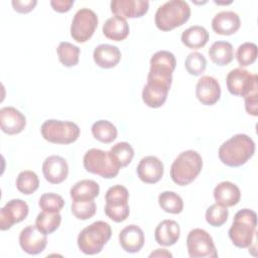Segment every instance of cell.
Segmentation results:
<instances>
[{"label":"cell","instance_id":"obj_1","mask_svg":"<svg viewBox=\"0 0 258 258\" xmlns=\"http://www.w3.org/2000/svg\"><path fill=\"white\" fill-rule=\"evenodd\" d=\"M255 152L253 139L246 134H236L226 140L219 148L220 160L227 166L237 167L245 164Z\"/></svg>","mask_w":258,"mask_h":258},{"label":"cell","instance_id":"obj_2","mask_svg":"<svg viewBox=\"0 0 258 258\" xmlns=\"http://www.w3.org/2000/svg\"><path fill=\"white\" fill-rule=\"evenodd\" d=\"M203 168V158L195 150H185L177 155L170 166V177L177 185H187L192 182Z\"/></svg>","mask_w":258,"mask_h":258},{"label":"cell","instance_id":"obj_3","mask_svg":"<svg viewBox=\"0 0 258 258\" xmlns=\"http://www.w3.org/2000/svg\"><path fill=\"white\" fill-rule=\"evenodd\" d=\"M257 215L253 210L242 209L238 211L229 229V238L238 248H248L253 243L256 234Z\"/></svg>","mask_w":258,"mask_h":258},{"label":"cell","instance_id":"obj_4","mask_svg":"<svg viewBox=\"0 0 258 258\" xmlns=\"http://www.w3.org/2000/svg\"><path fill=\"white\" fill-rule=\"evenodd\" d=\"M190 16V7L183 0H170L160 5L154 17L155 25L162 31H169L184 24Z\"/></svg>","mask_w":258,"mask_h":258},{"label":"cell","instance_id":"obj_5","mask_svg":"<svg viewBox=\"0 0 258 258\" xmlns=\"http://www.w3.org/2000/svg\"><path fill=\"white\" fill-rule=\"evenodd\" d=\"M112 229L104 221H96L84 228L78 236V247L86 255H95L102 251L110 240Z\"/></svg>","mask_w":258,"mask_h":258},{"label":"cell","instance_id":"obj_6","mask_svg":"<svg viewBox=\"0 0 258 258\" xmlns=\"http://www.w3.org/2000/svg\"><path fill=\"white\" fill-rule=\"evenodd\" d=\"M83 163L88 172L108 179L117 176L121 168L110 151L97 148H91L85 153Z\"/></svg>","mask_w":258,"mask_h":258},{"label":"cell","instance_id":"obj_7","mask_svg":"<svg viewBox=\"0 0 258 258\" xmlns=\"http://www.w3.org/2000/svg\"><path fill=\"white\" fill-rule=\"evenodd\" d=\"M40 132L46 141L54 144H70L80 136V127L71 121L49 119L42 123Z\"/></svg>","mask_w":258,"mask_h":258},{"label":"cell","instance_id":"obj_8","mask_svg":"<svg viewBox=\"0 0 258 258\" xmlns=\"http://www.w3.org/2000/svg\"><path fill=\"white\" fill-rule=\"evenodd\" d=\"M128 200L129 192L125 186L116 184L109 187L105 195V214L107 217L116 223L125 221L130 214Z\"/></svg>","mask_w":258,"mask_h":258},{"label":"cell","instance_id":"obj_9","mask_svg":"<svg viewBox=\"0 0 258 258\" xmlns=\"http://www.w3.org/2000/svg\"><path fill=\"white\" fill-rule=\"evenodd\" d=\"M176 66V59L168 50L156 51L150 58V70L147 81H155L171 86L172 73Z\"/></svg>","mask_w":258,"mask_h":258},{"label":"cell","instance_id":"obj_10","mask_svg":"<svg viewBox=\"0 0 258 258\" xmlns=\"http://www.w3.org/2000/svg\"><path fill=\"white\" fill-rule=\"evenodd\" d=\"M186 247L190 258H217L212 236L204 229H192L186 237Z\"/></svg>","mask_w":258,"mask_h":258},{"label":"cell","instance_id":"obj_11","mask_svg":"<svg viewBox=\"0 0 258 258\" xmlns=\"http://www.w3.org/2000/svg\"><path fill=\"white\" fill-rule=\"evenodd\" d=\"M98 26L97 14L89 8L79 9L71 24V36L78 42L88 41Z\"/></svg>","mask_w":258,"mask_h":258},{"label":"cell","instance_id":"obj_12","mask_svg":"<svg viewBox=\"0 0 258 258\" xmlns=\"http://www.w3.org/2000/svg\"><path fill=\"white\" fill-rule=\"evenodd\" d=\"M226 84L230 94L244 98L254 89H258V76L244 69L237 68L229 72Z\"/></svg>","mask_w":258,"mask_h":258},{"label":"cell","instance_id":"obj_13","mask_svg":"<svg viewBox=\"0 0 258 258\" xmlns=\"http://www.w3.org/2000/svg\"><path fill=\"white\" fill-rule=\"evenodd\" d=\"M29 212L26 202L20 199L10 200L0 210V229L9 230L14 224L23 221Z\"/></svg>","mask_w":258,"mask_h":258},{"label":"cell","instance_id":"obj_14","mask_svg":"<svg viewBox=\"0 0 258 258\" xmlns=\"http://www.w3.org/2000/svg\"><path fill=\"white\" fill-rule=\"evenodd\" d=\"M46 244V235L40 232L35 225L25 227L19 234V245L21 249L29 255L41 253L45 249Z\"/></svg>","mask_w":258,"mask_h":258},{"label":"cell","instance_id":"obj_15","mask_svg":"<svg viewBox=\"0 0 258 258\" xmlns=\"http://www.w3.org/2000/svg\"><path fill=\"white\" fill-rule=\"evenodd\" d=\"M111 11L117 16L126 18H139L147 13L149 2L146 0H113Z\"/></svg>","mask_w":258,"mask_h":258},{"label":"cell","instance_id":"obj_16","mask_svg":"<svg viewBox=\"0 0 258 258\" xmlns=\"http://www.w3.org/2000/svg\"><path fill=\"white\" fill-rule=\"evenodd\" d=\"M163 163L162 161L153 155H147L143 157L136 168L139 179L145 183H156L163 176Z\"/></svg>","mask_w":258,"mask_h":258},{"label":"cell","instance_id":"obj_17","mask_svg":"<svg viewBox=\"0 0 258 258\" xmlns=\"http://www.w3.org/2000/svg\"><path fill=\"white\" fill-rule=\"evenodd\" d=\"M196 97L203 105L216 104L221 97V86L218 80L211 76H204L199 79L196 86Z\"/></svg>","mask_w":258,"mask_h":258},{"label":"cell","instance_id":"obj_18","mask_svg":"<svg viewBox=\"0 0 258 258\" xmlns=\"http://www.w3.org/2000/svg\"><path fill=\"white\" fill-rule=\"evenodd\" d=\"M42 173L48 182L52 184L60 183L68 177V162L59 155H50L42 163Z\"/></svg>","mask_w":258,"mask_h":258},{"label":"cell","instance_id":"obj_19","mask_svg":"<svg viewBox=\"0 0 258 258\" xmlns=\"http://www.w3.org/2000/svg\"><path fill=\"white\" fill-rule=\"evenodd\" d=\"M1 130L8 135H15L23 131L26 125L25 116L14 107H3L0 109Z\"/></svg>","mask_w":258,"mask_h":258},{"label":"cell","instance_id":"obj_20","mask_svg":"<svg viewBox=\"0 0 258 258\" xmlns=\"http://www.w3.org/2000/svg\"><path fill=\"white\" fill-rule=\"evenodd\" d=\"M169 89V85L155 81H147L142 90V100L148 107L159 108L165 103Z\"/></svg>","mask_w":258,"mask_h":258},{"label":"cell","instance_id":"obj_21","mask_svg":"<svg viewBox=\"0 0 258 258\" xmlns=\"http://www.w3.org/2000/svg\"><path fill=\"white\" fill-rule=\"evenodd\" d=\"M145 242L144 233L137 225H128L119 234V243L124 251L137 253L141 250Z\"/></svg>","mask_w":258,"mask_h":258},{"label":"cell","instance_id":"obj_22","mask_svg":"<svg viewBox=\"0 0 258 258\" xmlns=\"http://www.w3.org/2000/svg\"><path fill=\"white\" fill-rule=\"evenodd\" d=\"M241 25L239 15L234 11H221L212 19V28L217 34L231 35L238 31Z\"/></svg>","mask_w":258,"mask_h":258},{"label":"cell","instance_id":"obj_23","mask_svg":"<svg viewBox=\"0 0 258 258\" xmlns=\"http://www.w3.org/2000/svg\"><path fill=\"white\" fill-rule=\"evenodd\" d=\"M180 236V228L177 222L173 220H163L155 228V241L161 246L174 245Z\"/></svg>","mask_w":258,"mask_h":258},{"label":"cell","instance_id":"obj_24","mask_svg":"<svg viewBox=\"0 0 258 258\" xmlns=\"http://www.w3.org/2000/svg\"><path fill=\"white\" fill-rule=\"evenodd\" d=\"M213 194L216 203L227 208L237 205L241 199V191L239 187L228 180L218 183L214 188Z\"/></svg>","mask_w":258,"mask_h":258},{"label":"cell","instance_id":"obj_25","mask_svg":"<svg viewBox=\"0 0 258 258\" xmlns=\"http://www.w3.org/2000/svg\"><path fill=\"white\" fill-rule=\"evenodd\" d=\"M93 58L96 64L103 69H111L118 64L121 59L120 49L112 44H100L93 52Z\"/></svg>","mask_w":258,"mask_h":258},{"label":"cell","instance_id":"obj_26","mask_svg":"<svg viewBox=\"0 0 258 258\" xmlns=\"http://www.w3.org/2000/svg\"><path fill=\"white\" fill-rule=\"evenodd\" d=\"M129 24L126 19L114 15L108 18L103 25L104 35L112 40L120 41L125 39L129 34Z\"/></svg>","mask_w":258,"mask_h":258},{"label":"cell","instance_id":"obj_27","mask_svg":"<svg viewBox=\"0 0 258 258\" xmlns=\"http://www.w3.org/2000/svg\"><path fill=\"white\" fill-rule=\"evenodd\" d=\"M73 201H93L100 194L99 184L92 179H82L76 182L71 190Z\"/></svg>","mask_w":258,"mask_h":258},{"label":"cell","instance_id":"obj_28","mask_svg":"<svg viewBox=\"0 0 258 258\" xmlns=\"http://www.w3.org/2000/svg\"><path fill=\"white\" fill-rule=\"evenodd\" d=\"M210 38L208 30L201 25H194L181 33V42L188 48L198 49L205 46Z\"/></svg>","mask_w":258,"mask_h":258},{"label":"cell","instance_id":"obj_29","mask_svg":"<svg viewBox=\"0 0 258 258\" xmlns=\"http://www.w3.org/2000/svg\"><path fill=\"white\" fill-rule=\"evenodd\" d=\"M208 52L212 61L218 66H227L234 57L233 45L228 41H215Z\"/></svg>","mask_w":258,"mask_h":258},{"label":"cell","instance_id":"obj_30","mask_svg":"<svg viewBox=\"0 0 258 258\" xmlns=\"http://www.w3.org/2000/svg\"><path fill=\"white\" fill-rule=\"evenodd\" d=\"M95 139L102 143H111L117 138L116 126L108 120H98L91 128Z\"/></svg>","mask_w":258,"mask_h":258},{"label":"cell","instance_id":"obj_31","mask_svg":"<svg viewBox=\"0 0 258 258\" xmlns=\"http://www.w3.org/2000/svg\"><path fill=\"white\" fill-rule=\"evenodd\" d=\"M61 223V216L59 213L40 212L35 219L36 228L45 235L53 233L58 229Z\"/></svg>","mask_w":258,"mask_h":258},{"label":"cell","instance_id":"obj_32","mask_svg":"<svg viewBox=\"0 0 258 258\" xmlns=\"http://www.w3.org/2000/svg\"><path fill=\"white\" fill-rule=\"evenodd\" d=\"M56 52L59 61L64 67L71 68L78 64L81 50L77 45L68 41H61L56 48Z\"/></svg>","mask_w":258,"mask_h":258},{"label":"cell","instance_id":"obj_33","mask_svg":"<svg viewBox=\"0 0 258 258\" xmlns=\"http://www.w3.org/2000/svg\"><path fill=\"white\" fill-rule=\"evenodd\" d=\"M158 204L164 212L169 214H179L183 210V201L174 191H162L158 196Z\"/></svg>","mask_w":258,"mask_h":258},{"label":"cell","instance_id":"obj_34","mask_svg":"<svg viewBox=\"0 0 258 258\" xmlns=\"http://www.w3.org/2000/svg\"><path fill=\"white\" fill-rule=\"evenodd\" d=\"M39 186L37 174L31 170L21 171L16 178V187L23 195L33 194Z\"/></svg>","mask_w":258,"mask_h":258},{"label":"cell","instance_id":"obj_35","mask_svg":"<svg viewBox=\"0 0 258 258\" xmlns=\"http://www.w3.org/2000/svg\"><path fill=\"white\" fill-rule=\"evenodd\" d=\"M110 153L120 167L127 166L134 157V149L128 142H118L110 149Z\"/></svg>","mask_w":258,"mask_h":258},{"label":"cell","instance_id":"obj_36","mask_svg":"<svg viewBox=\"0 0 258 258\" xmlns=\"http://www.w3.org/2000/svg\"><path fill=\"white\" fill-rule=\"evenodd\" d=\"M229 216V211L227 207H224L219 204L211 205L206 211V221L213 227L223 226Z\"/></svg>","mask_w":258,"mask_h":258},{"label":"cell","instance_id":"obj_37","mask_svg":"<svg viewBox=\"0 0 258 258\" xmlns=\"http://www.w3.org/2000/svg\"><path fill=\"white\" fill-rule=\"evenodd\" d=\"M258 55L257 45L253 42H244L239 45L236 51V58L241 67L252 64Z\"/></svg>","mask_w":258,"mask_h":258},{"label":"cell","instance_id":"obj_38","mask_svg":"<svg viewBox=\"0 0 258 258\" xmlns=\"http://www.w3.org/2000/svg\"><path fill=\"white\" fill-rule=\"evenodd\" d=\"M184 67L189 75L201 76L207 68V59L201 52L192 51L185 57Z\"/></svg>","mask_w":258,"mask_h":258},{"label":"cell","instance_id":"obj_39","mask_svg":"<svg viewBox=\"0 0 258 258\" xmlns=\"http://www.w3.org/2000/svg\"><path fill=\"white\" fill-rule=\"evenodd\" d=\"M39 208L48 213H59L64 206V201L61 196L54 192L43 194L38 201Z\"/></svg>","mask_w":258,"mask_h":258},{"label":"cell","instance_id":"obj_40","mask_svg":"<svg viewBox=\"0 0 258 258\" xmlns=\"http://www.w3.org/2000/svg\"><path fill=\"white\" fill-rule=\"evenodd\" d=\"M71 210L73 215L79 220L92 218L97 211L96 203L93 201H73Z\"/></svg>","mask_w":258,"mask_h":258},{"label":"cell","instance_id":"obj_41","mask_svg":"<svg viewBox=\"0 0 258 258\" xmlns=\"http://www.w3.org/2000/svg\"><path fill=\"white\" fill-rule=\"evenodd\" d=\"M245 110L252 116L258 115V89H254L244 97Z\"/></svg>","mask_w":258,"mask_h":258},{"label":"cell","instance_id":"obj_42","mask_svg":"<svg viewBox=\"0 0 258 258\" xmlns=\"http://www.w3.org/2000/svg\"><path fill=\"white\" fill-rule=\"evenodd\" d=\"M13 9L19 13H28L34 9L37 4L36 0H13L11 2Z\"/></svg>","mask_w":258,"mask_h":258},{"label":"cell","instance_id":"obj_43","mask_svg":"<svg viewBox=\"0 0 258 258\" xmlns=\"http://www.w3.org/2000/svg\"><path fill=\"white\" fill-rule=\"evenodd\" d=\"M74 3H75L74 0H51L50 1V5L52 9L59 13L68 12L72 8Z\"/></svg>","mask_w":258,"mask_h":258},{"label":"cell","instance_id":"obj_44","mask_svg":"<svg viewBox=\"0 0 258 258\" xmlns=\"http://www.w3.org/2000/svg\"><path fill=\"white\" fill-rule=\"evenodd\" d=\"M149 257H172V254L165 249H156L149 255Z\"/></svg>","mask_w":258,"mask_h":258}]
</instances>
